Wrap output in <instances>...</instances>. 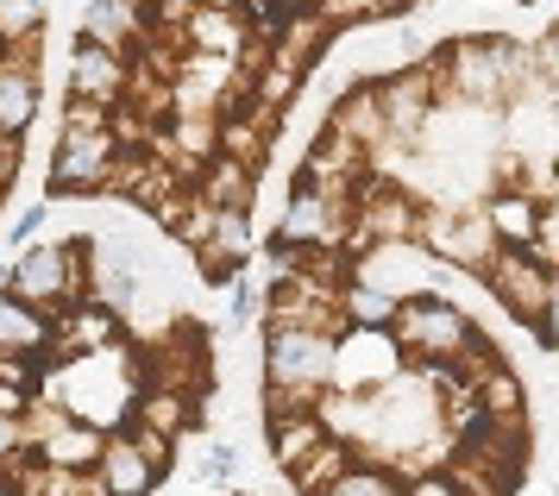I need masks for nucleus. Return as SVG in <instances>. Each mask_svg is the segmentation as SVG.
<instances>
[{
  "instance_id": "nucleus-13",
  "label": "nucleus",
  "mask_w": 559,
  "mask_h": 496,
  "mask_svg": "<svg viewBox=\"0 0 559 496\" xmlns=\"http://www.w3.org/2000/svg\"><path fill=\"white\" fill-rule=\"evenodd\" d=\"M484 214L497 226V239L503 246H540V226H547V201L522 189V182H497L490 196H484Z\"/></svg>"
},
{
  "instance_id": "nucleus-25",
  "label": "nucleus",
  "mask_w": 559,
  "mask_h": 496,
  "mask_svg": "<svg viewBox=\"0 0 559 496\" xmlns=\"http://www.w3.org/2000/svg\"><path fill=\"white\" fill-rule=\"evenodd\" d=\"M328 390L333 383H264V422L271 415H308L328 402Z\"/></svg>"
},
{
  "instance_id": "nucleus-3",
  "label": "nucleus",
  "mask_w": 559,
  "mask_h": 496,
  "mask_svg": "<svg viewBox=\"0 0 559 496\" xmlns=\"http://www.w3.org/2000/svg\"><path fill=\"white\" fill-rule=\"evenodd\" d=\"M114 164H120V132H114V126H57L45 196L51 201L102 196V189H114Z\"/></svg>"
},
{
  "instance_id": "nucleus-22",
  "label": "nucleus",
  "mask_w": 559,
  "mask_h": 496,
  "mask_svg": "<svg viewBox=\"0 0 559 496\" xmlns=\"http://www.w3.org/2000/svg\"><path fill=\"white\" fill-rule=\"evenodd\" d=\"M340 308H346V327H396L403 302L390 290H378V283H365V276H346L340 283Z\"/></svg>"
},
{
  "instance_id": "nucleus-7",
  "label": "nucleus",
  "mask_w": 559,
  "mask_h": 496,
  "mask_svg": "<svg viewBox=\"0 0 559 496\" xmlns=\"http://www.w3.org/2000/svg\"><path fill=\"white\" fill-rule=\"evenodd\" d=\"M353 221H358V201L333 196V189H314V182H289V208L277 221V239L289 246H340L353 239Z\"/></svg>"
},
{
  "instance_id": "nucleus-19",
  "label": "nucleus",
  "mask_w": 559,
  "mask_h": 496,
  "mask_svg": "<svg viewBox=\"0 0 559 496\" xmlns=\"http://www.w3.org/2000/svg\"><path fill=\"white\" fill-rule=\"evenodd\" d=\"M0 346L7 352H51V315L0 290Z\"/></svg>"
},
{
  "instance_id": "nucleus-23",
  "label": "nucleus",
  "mask_w": 559,
  "mask_h": 496,
  "mask_svg": "<svg viewBox=\"0 0 559 496\" xmlns=\"http://www.w3.org/2000/svg\"><path fill=\"white\" fill-rule=\"evenodd\" d=\"M252 208H221V221H214V239L195 246V258H233V264H252V221H246Z\"/></svg>"
},
{
  "instance_id": "nucleus-15",
  "label": "nucleus",
  "mask_w": 559,
  "mask_h": 496,
  "mask_svg": "<svg viewBox=\"0 0 559 496\" xmlns=\"http://www.w3.org/2000/svg\"><path fill=\"white\" fill-rule=\"evenodd\" d=\"M102 477H107V491H114V496H145V491H157V484H164V472H157L152 459L139 452V440H132L127 427H114V434H107Z\"/></svg>"
},
{
  "instance_id": "nucleus-27",
  "label": "nucleus",
  "mask_w": 559,
  "mask_h": 496,
  "mask_svg": "<svg viewBox=\"0 0 559 496\" xmlns=\"http://www.w3.org/2000/svg\"><path fill=\"white\" fill-rule=\"evenodd\" d=\"M258 315H264V290H258L246 271H239V283H233V302H227V333H246V327H258Z\"/></svg>"
},
{
  "instance_id": "nucleus-21",
  "label": "nucleus",
  "mask_w": 559,
  "mask_h": 496,
  "mask_svg": "<svg viewBox=\"0 0 559 496\" xmlns=\"http://www.w3.org/2000/svg\"><path fill=\"white\" fill-rule=\"evenodd\" d=\"M353 459H365V452H358V440H346V434H328V440L308 452L296 472H289V484H296V491H308V496H314V491H333V477L346 472Z\"/></svg>"
},
{
  "instance_id": "nucleus-14",
  "label": "nucleus",
  "mask_w": 559,
  "mask_h": 496,
  "mask_svg": "<svg viewBox=\"0 0 559 496\" xmlns=\"http://www.w3.org/2000/svg\"><path fill=\"white\" fill-rule=\"evenodd\" d=\"M107 434H114V427L88 422V415H70V422L51 427V434H45L32 452H38V459H51V465H76V472H88V465H102Z\"/></svg>"
},
{
  "instance_id": "nucleus-16",
  "label": "nucleus",
  "mask_w": 559,
  "mask_h": 496,
  "mask_svg": "<svg viewBox=\"0 0 559 496\" xmlns=\"http://www.w3.org/2000/svg\"><path fill=\"white\" fill-rule=\"evenodd\" d=\"M333 427H328V415L321 409H308V415H271L264 422V447H271V465H283V472H296L308 452L328 440Z\"/></svg>"
},
{
  "instance_id": "nucleus-37",
  "label": "nucleus",
  "mask_w": 559,
  "mask_h": 496,
  "mask_svg": "<svg viewBox=\"0 0 559 496\" xmlns=\"http://www.w3.org/2000/svg\"><path fill=\"white\" fill-rule=\"evenodd\" d=\"M0 208H7V170H0Z\"/></svg>"
},
{
  "instance_id": "nucleus-35",
  "label": "nucleus",
  "mask_w": 559,
  "mask_h": 496,
  "mask_svg": "<svg viewBox=\"0 0 559 496\" xmlns=\"http://www.w3.org/2000/svg\"><path fill=\"white\" fill-rule=\"evenodd\" d=\"M383 7H390V13H396V20H403L408 7H421V0H383Z\"/></svg>"
},
{
  "instance_id": "nucleus-24",
  "label": "nucleus",
  "mask_w": 559,
  "mask_h": 496,
  "mask_svg": "<svg viewBox=\"0 0 559 496\" xmlns=\"http://www.w3.org/2000/svg\"><path fill=\"white\" fill-rule=\"evenodd\" d=\"M214 221H221V201H207L202 189H189V208L177 214V226H170V239L195 251V246H207V239H214Z\"/></svg>"
},
{
  "instance_id": "nucleus-26",
  "label": "nucleus",
  "mask_w": 559,
  "mask_h": 496,
  "mask_svg": "<svg viewBox=\"0 0 559 496\" xmlns=\"http://www.w3.org/2000/svg\"><path fill=\"white\" fill-rule=\"evenodd\" d=\"M233 472H239V440H207L202 452V491H233Z\"/></svg>"
},
{
  "instance_id": "nucleus-4",
  "label": "nucleus",
  "mask_w": 559,
  "mask_h": 496,
  "mask_svg": "<svg viewBox=\"0 0 559 496\" xmlns=\"http://www.w3.org/2000/svg\"><path fill=\"white\" fill-rule=\"evenodd\" d=\"M554 258H540V246H497V258L484 264V290L497 296L509 321L540 327V308L554 296Z\"/></svg>"
},
{
  "instance_id": "nucleus-30",
  "label": "nucleus",
  "mask_w": 559,
  "mask_h": 496,
  "mask_svg": "<svg viewBox=\"0 0 559 496\" xmlns=\"http://www.w3.org/2000/svg\"><path fill=\"white\" fill-rule=\"evenodd\" d=\"M45 221H51V208H45V201H32V208H20V214L7 221V246H13V251H20V246H32V239L45 233Z\"/></svg>"
},
{
  "instance_id": "nucleus-17",
  "label": "nucleus",
  "mask_w": 559,
  "mask_h": 496,
  "mask_svg": "<svg viewBox=\"0 0 559 496\" xmlns=\"http://www.w3.org/2000/svg\"><path fill=\"white\" fill-rule=\"evenodd\" d=\"M472 397H478L484 422L522 427V415H528V390H522V371H515L509 358H497V365H484V371L472 377Z\"/></svg>"
},
{
  "instance_id": "nucleus-8",
  "label": "nucleus",
  "mask_w": 559,
  "mask_h": 496,
  "mask_svg": "<svg viewBox=\"0 0 559 496\" xmlns=\"http://www.w3.org/2000/svg\"><path fill=\"white\" fill-rule=\"evenodd\" d=\"M333 346L328 327H264V383H333Z\"/></svg>"
},
{
  "instance_id": "nucleus-10",
  "label": "nucleus",
  "mask_w": 559,
  "mask_h": 496,
  "mask_svg": "<svg viewBox=\"0 0 559 496\" xmlns=\"http://www.w3.org/2000/svg\"><path fill=\"white\" fill-rule=\"evenodd\" d=\"M127 88H132V50L76 32V50H70V95L127 101Z\"/></svg>"
},
{
  "instance_id": "nucleus-31",
  "label": "nucleus",
  "mask_w": 559,
  "mask_h": 496,
  "mask_svg": "<svg viewBox=\"0 0 559 496\" xmlns=\"http://www.w3.org/2000/svg\"><path fill=\"white\" fill-rule=\"evenodd\" d=\"M26 415H0V465L13 459V452H26Z\"/></svg>"
},
{
  "instance_id": "nucleus-11",
  "label": "nucleus",
  "mask_w": 559,
  "mask_h": 496,
  "mask_svg": "<svg viewBox=\"0 0 559 496\" xmlns=\"http://www.w3.org/2000/svg\"><path fill=\"white\" fill-rule=\"evenodd\" d=\"M107 346H120V308L102 302V296L70 302V315H57L51 321V352L82 358V352H107Z\"/></svg>"
},
{
  "instance_id": "nucleus-5",
  "label": "nucleus",
  "mask_w": 559,
  "mask_h": 496,
  "mask_svg": "<svg viewBox=\"0 0 559 496\" xmlns=\"http://www.w3.org/2000/svg\"><path fill=\"white\" fill-rule=\"evenodd\" d=\"M408 371V352L396 327H346L333 346V390H383Z\"/></svg>"
},
{
  "instance_id": "nucleus-12",
  "label": "nucleus",
  "mask_w": 559,
  "mask_h": 496,
  "mask_svg": "<svg viewBox=\"0 0 559 496\" xmlns=\"http://www.w3.org/2000/svg\"><path fill=\"white\" fill-rule=\"evenodd\" d=\"M246 45H252V20H246V7H207V0H195V13L182 20V50L246 57Z\"/></svg>"
},
{
  "instance_id": "nucleus-9",
  "label": "nucleus",
  "mask_w": 559,
  "mask_h": 496,
  "mask_svg": "<svg viewBox=\"0 0 559 496\" xmlns=\"http://www.w3.org/2000/svg\"><path fill=\"white\" fill-rule=\"evenodd\" d=\"M378 95H383V114H390V139L421 145V126H428V114L440 107V88H433L428 63H396V70H383Z\"/></svg>"
},
{
  "instance_id": "nucleus-33",
  "label": "nucleus",
  "mask_w": 559,
  "mask_h": 496,
  "mask_svg": "<svg viewBox=\"0 0 559 496\" xmlns=\"http://www.w3.org/2000/svg\"><path fill=\"white\" fill-rule=\"evenodd\" d=\"M540 346H559V271H554V296H547V308H540Z\"/></svg>"
},
{
  "instance_id": "nucleus-36",
  "label": "nucleus",
  "mask_w": 559,
  "mask_h": 496,
  "mask_svg": "<svg viewBox=\"0 0 559 496\" xmlns=\"http://www.w3.org/2000/svg\"><path fill=\"white\" fill-rule=\"evenodd\" d=\"M7 283H13V264H0V290H7Z\"/></svg>"
},
{
  "instance_id": "nucleus-6",
  "label": "nucleus",
  "mask_w": 559,
  "mask_h": 496,
  "mask_svg": "<svg viewBox=\"0 0 559 496\" xmlns=\"http://www.w3.org/2000/svg\"><path fill=\"white\" fill-rule=\"evenodd\" d=\"M440 271H447V258H433L421 239H371V246L353 258V276L390 290L396 302L421 296V290H440Z\"/></svg>"
},
{
  "instance_id": "nucleus-32",
  "label": "nucleus",
  "mask_w": 559,
  "mask_h": 496,
  "mask_svg": "<svg viewBox=\"0 0 559 496\" xmlns=\"http://www.w3.org/2000/svg\"><path fill=\"white\" fill-rule=\"evenodd\" d=\"M32 397H38L32 383H13V377H0V415H26Z\"/></svg>"
},
{
  "instance_id": "nucleus-20",
  "label": "nucleus",
  "mask_w": 559,
  "mask_h": 496,
  "mask_svg": "<svg viewBox=\"0 0 559 496\" xmlns=\"http://www.w3.org/2000/svg\"><path fill=\"white\" fill-rule=\"evenodd\" d=\"M32 114H38V70L0 57V132H20L26 139Z\"/></svg>"
},
{
  "instance_id": "nucleus-2",
  "label": "nucleus",
  "mask_w": 559,
  "mask_h": 496,
  "mask_svg": "<svg viewBox=\"0 0 559 496\" xmlns=\"http://www.w3.org/2000/svg\"><path fill=\"white\" fill-rule=\"evenodd\" d=\"M396 340H403L408 365H459L465 346L478 340V321L447 290H421V296H403V308H396Z\"/></svg>"
},
{
  "instance_id": "nucleus-34",
  "label": "nucleus",
  "mask_w": 559,
  "mask_h": 496,
  "mask_svg": "<svg viewBox=\"0 0 559 496\" xmlns=\"http://www.w3.org/2000/svg\"><path fill=\"white\" fill-rule=\"evenodd\" d=\"M540 57H547V70H540V75H547V82L559 88V25L547 32V45H540Z\"/></svg>"
},
{
  "instance_id": "nucleus-18",
  "label": "nucleus",
  "mask_w": 559,
  "mask_h": 496,
  "mask_svg": "<svg viewBox=\"0 0 559 496\" xmlns=\"http://www.w3.org/2000/svg\"><path fill=\"white\" fill-rule=\"evenodd\" d=\"M195 189L207 201H221V208H252V189H258V164L246 157H233V151H214L195 176Z\"/></svg>"
},
{
  "instance_id": "nucleus-29",
  "label": "nucleus",
  "mask_w": 559,
  "mask_h": 496,
  "mask_svg": "<svg viewBox=\"0 0 559 496\" xmlns=\"http://www.w3.org/2000/svg\"><path fill=\"white\" fill-rule=\"evenodd\" d=\"M45 32V0H0V38Z\"/></svg>"
},
{
  "instance_id": "nucleus-28",
  "label": "nucleus",
  "mask_w": 559,
  "mask_h": 496,
  "mask_svg": "<svg viewBox=\"0 0 559 496\" xmlns=\"http://www.w3.org/2000/svg\"><path fill=\"white\" fill-rule=\"evenodd\" d=\"M321 13L333 20V32H346V25H371V20H396L383 0H321Z\"/></svg>"
},
{
  "instance_id": "nucleus-1",
  "label": "nucleus",
  "mask_w": 559,
  "mask_h": 496,
  "mask_svg": "<svg viewBox=\"0 0 559 496\" xmlns=\"http://www.w3.org/2000/svg\"><path fill=\"white\" fill-rule=\"evenodd\" d=\"M534 50H522L515 38H447L428 50V70L440 101H484V107H503L515 88H528L540 70H528Z\"/></svg>"
}]
</instances>
